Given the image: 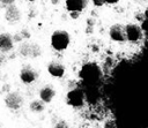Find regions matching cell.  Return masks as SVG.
Masks as SVG:
<instances>
[{"label": "cell", "mask_w": 148, "mask_h": 128, "mask_svg": "<svg viewBox=\"0 0 148 128\" xmlns=\"http://www.w3.org/2000/svg\"><path fill=\"white\" fill-rule=\"evenodd\" d=\"M13 40H14V43H22L23 42V37L21 36V33L20 32H16L14 36H13Z\"/></svg>", "instance_id": "9a60e30c"}, {"label": "cell", "mask_w": 148, "mask_h": 128, "mask_svg": "<svg viewBox=\"0 0 148 128\" xmlns=\"http://www.w3.org/2000/svg\"><path fill=\"white\" fill-rule=\"evenodd\" d=\"M109 36L113 42L124 43L126 42V33H125V25L120 23L112 24L109 29Z\"/></svg>", "instance_id": "5b68a950"}, {"label": "cell", "mask_w": 148, "mask_h": 128, "mask_svg": "<svg viewBox=\"0 0 148 128\" xmlns=\"http://www.w3.org/2000/svg\"><path fill=\"white\" fill-rule=\"evenodd\" d=\"M94 23H95V20H92V17H90V18L87 20V24H88V27L94 25Z\"/></svg>", "instance_id": "603a6c76"}, {"label": "cell", "mask_w": 148, "mask_h": 128, "mask_svg": "<svg viewBox=\"0 0 148 128\" xmlns=\"http://www.w3.org/2000/svg\"><path fill=\"white\" fill-rule=\"evenodd\" d=\"M3 103L7 108L16 111L20 110L24 104V97L18 91H9L3 98Z\"/></svg>", "instance_id": "3957f363"}, {"label": "cell", "mask_w": 148, "mask_h": 128, "mask_svg": "<svg viewBox=\"0 0 148 128\" xmlns=\"http://www.w3.org/2000/svg\"><path fill=\"white\" fill-rule=\"evenodd\" d=\"M66 8L68 12H82L88 6V0H66Z\"/></svg>", "instance_id": "8fae6325"}, {"label": "cell", "mask_w": 148, "mask_h": 128, "mask_svg": "<svg viewBox=\"0 0 148 128\" xmlns=\"http://www.w3.org/2000/svg\"><path fill=\"white\" fill-rule=\"evenodd\" d=\"M20 33H21V36H22L24 39H29V38H30V32H29L27 29H23Z\"/></svg>", "instance_id": "e0dca14e"}, {"label": "cell", "mask_w": 148, "mask_h": 128, "mask_svg": "<svg viewBox=\"0 0 148 128\" xmlns=\"http://www.w3.org/2000/svg\"><path fill=\"white\" fill-rule=\"evenodd\" d=\"M47 71L53 77H62L65 75V66L59 61H51L47 65Z\"/></svg>", "instance_id": "9c48e42d"}, {"label": "cell", "mask_w": 148, "mask_h": 128, "mask_svg": "<svg viewBox=\"0 0 148 128\" xmlns=\"http://www.w3.org/2000/svg\"><path fill=\"white\" fill-rule=\"evenodd\" d=\"M14 48L13 36L8 32L0 33V53H8Z\"/></svg>", "instance_id": "ba28073f"}, {"label": "cell", "mask_w": 148, "mask_h": 128, "mask_svg": "<svg viewBox=\"0 0 148 128\" xmlns=\"http://www.w3.org/2000/svg\"><path fill=\"white\" fill-rule=\"evenodd\" d=\"M51 3L52 5H57L58 3V0H51Z\"/></svg>", "instance_id": "d4e9b609"}, {"label": "cell", "mask_w": 148, "mask_h": 128, "mask_svg": "<svg viewBox=\"0 0 148 128\" xmlns=\"http://www.w3.org/2000/svg\"><path fill=\"white\" fill-rule=\"evenodd\" d=\"M38 78V73L30 66H25L20 70V80L24 84H31Z\"/></svg>", "instance_id": "52a82bcc"}, {"label": "cell", "mask_w": 148, "mask_h": 128, "mask_svg": "<svg viewBox=\"0 0 148 128\" xmlns=\"http://www.w3.org/2000/svg\"><path fill=\"white\" fill-rule=\"evenodd\" d=\"M29 1H31V2H32V1H35V0H29Z\"/></svg>", "instance_id": "484cf974"}, {"label": "cell", "mask_w": 148, "mask_h": 128, "mask_svg": "<svg viewBox=\"0 0 148 128\" xmlns=\"http://www.w3.org/2000/svg\"><path fill=\"white\" fill-rule=\"evenodd\" d=\"M125 33H126V40L132 42V43L139 42L143 36L141 27L134 23H128L125 25Z\"/></svg>", "instance_id": "277c9868"}, {"label": "cell", "mask_w": 148, "mask_h": 128, "mask_svg": "<svg viewBox=\"0 0 148 128\" xmlns=\"http://www.w3.org/2000/svg\"><path fill=\"white\" fill-rule=\"evenodd\" d=\"M67 100H68V104H71L72 106H81L83 104V92L79 89H74V90H71L67 95Z\"/></svg>", "instance_id": "30bf717a"}, {"label": "cell", "mask_w": 148, "mask_h": 128, "mask_svg": "<svg viewBox=\"0 0 148 128\" xmlns=\"http://www.w3.org/2000/svg\"><path fill=\"white\" fill-rule=\"evenodd\" d=\"M104 3H109V5H116L119 2V0H103Z\"/></svg>", "instance_id": "44dd1931"}, {"label": "cell", "mask_w": 148, "mask_h": 128, "mask_svg": "<svg viewBox=\"0 0 148 128\" xmlns=\"http://www.w3.org/2000/svg\"><path fill=\"white\" fill-rule=\"evenodd\" d=\"M54 96H56V90L52 86H50V85H45V86H43L39 90V98L45 104L52 101V99L54 98Z\"/></svg>", "instance_id": "7c38bea8"}, {"label": "cell", "mask_w": 148, "mask_h": 128, "mask_svg": "<svg viewBox=\"0 0 148 128\" xmlns=\"http://www.w3.org/2000/svg\"><path fill=\"white\" fill-rule=\"evenodd\" d=\"M80 15H81L80 12H69V17L73 20H77L80 17Z\"/></svg>", "instance_id": "2e32d148"}, {"label": "cell", "mask_w": 148, "mask_h": 128, "mask_svg": "<svg viewBox=\"0 0 148 128\" xmlns=\"http://www.w3.org/2000/svg\"><path fill=\"white\" fill-rule=\"evenodd\" d=\"M53 128H69V126H68L64 120H60V121H58V122L54 125Z\"/></svg>", "instance_id": "5bb4252c"}, {"label": "cell", "mask_w": 148, "mask_h": 128, "mask_svg": "<svg viewBox=\"0 0 148 128\" xmlns=\"http://www.w3.org/2000/svg\"><path fill=\"white\" fill-rule=\"evenodd\" d=\"M92 3H94V6H96V7H102V6L104 5V1H103V0H92Z\"/></svg>", "instance_id": "ac0fdd59"}, {"label": "cell", "mask_w": 148, "mask_h": 128, "mask_svg": "<svg viewBox=\"0 0 148 128\" xmlns=\"http://www.w3.org/2000/svg\"><path fill=\"white\" fill-rule=\"evenodd\" d=\"M69 33L65 30H56L51 36V45L56 51H64L69 45Z\"/></svg>", "instance_id": "6da1fadb"}, {"label": "cell", "mask_w": 148, "mask_h": 128, "mask_svg": "<svg viewBox=\"0 0 148 128\" xmlns=\"http://www.w3.org/2000/svg\"><path fill=\"white\" fill-rule=\"evenodd\" d=\"M5 5H7V6H9V5H12V3H14V0H1Z\"/></svg>", "instance_id": "cb8c5ba5"}, {"label": "cell", "mask_w": 148, "mask_h": 128, "mask_svg": "<svg viewBox=\"0 0 148 128\" xmlns=\"http://www.w3.org/2000/svg\"><path fill=\"white\" fill-rule=\"evenodd\" d=\"M18 54L23 58H38L42 54V48L36 43L22 42L18 46Z\"/></svg>", "instance_id": "7a4b0ae2"}, {"label": "cell", "mask_w": 148, "mask_h": 128, "mask_svg": "<svg viewBox=\"0 0 148 128\" xmlns=\"http://www.w3.org/2000/svg\"><path fill=\"white\" fill-rule=\"evenodd\" d=\"M5 61H6V57H5V54H3V53H0V67L3 65Z\"/></svg>", "instance_id": "7402d4cb"}, {"label": "cell", "mask_w": 148, "mask_h": 128, "mask_svg": "<svg viewBox=\"0 0 148 128\" xmlns=\"http://www.w3.org/2000/svg\"><path fill=\"white\" fill-rule=\"evenodd\" d=\"M5 20L9 24H16L21 21V10L15 3H12L7 6L5 10Z\"/></svg>", "instance_id": "8992f818"}, {"label": "cell", "mask_w": 148, "mask_h": 128, "mask_svg": "<svg viewBox=\"0 0 148 128\" xmlns=\"http://www.w3.org/2000/svg\"><path fill=\"white\" fill-rule=\"evenodd\" d=\"M29 108H30V111L34 112V113H40V112H43L44 108H45V103L42 101L40 99L32 100V101H30V104H29Z\"/></svg>", "instance_id": "4fadbf2b"}, {"label": "cell", "mask_w": 148, "mask_h": 128, "mask_svg": "<svg viewBox=\"0 0 148 128\" xmlns=\"http://www.w3.org/2000/svg\"><path fill=\"white\" fill-rule=\"evenodd\" d=\"M114 127H116V126H114V123H113L112 120L106 121V123H105V128H114Z\"/></svg>", "instance_id": "d6986e66"}, {"label": "cell", "mask_w": 148, "mask_h": 128, "mask_svg": "<svg viewBox=\"0 0 148 128\" xmlns=\"http://www.w3.org/2000/svg\"><path fill=\"white\" fill-rule=\"evenodd\" d=\"M2 91H5V92H7V93H8V92L10 91V85H9V84H7V83H6V84H3V85H2Z\"/></svg>", "instance_id": "ffe728a7"}]
</instances>
